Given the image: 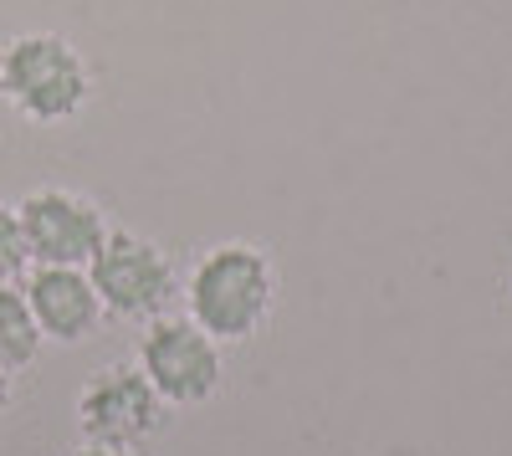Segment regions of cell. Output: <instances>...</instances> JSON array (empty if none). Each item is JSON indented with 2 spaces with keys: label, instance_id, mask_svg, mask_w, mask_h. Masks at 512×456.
I'll return each mask as SVG.
<instances>
[{
  "label": "cell",
  "instance_id": "cell-6",
  "mask_svg": "<svg viewBox=\"0 0 512 456\" xmlns=\"http://www.w3.org/2000/svg\"><path fill=\"white\" fill-rule=\"evenodd\" d=\"M164 400L144 380V369L128 364H103L88 385L77 390V436L98 446H128L139 451L149 436L164 431Z\"/></svg>",
  "mask_w": 512,
  "mask_h": 456
},
{
  "label": "cell",
  "instance_id": "cell-2",
  "mask_svg": "<svg viewBox=\"0 0 512 456\" xmlns=\"http://www.w3.org/2000/svg\"><path fill=\"white\" fill-rule=\"evenodd\" d=\"M0 98L36 129H57L88 108L93 67L62 31H21L0 47Z\"/></svg>",
  "mask_w": 512,
  "mask_h": 456
},
{
  "label": "cell",
  "instance_id": "cell-4",
  "mask_svg": "<svg viewBox=\"0 0 512 456\" xmlns=\"http://www.w3.org/2000/svg\"><path fill=\"white\" fill-rule=\"evenodd\" d=\"M88 277L103 298V313L123 323H154L180 298V272L169 262V252L159 241L123 226L108 231L103 252L88 262Z\"/></svg>",
  "mask_w": 512,
  "mask_h": 456
},
{
  "label": "cell",
  "instance_id": "cell-8",
  "mask_svg": "<svg viewBox=\"0 0 512 456\" xmlns=\"http://www.w3.org/2000/svg\"><path fill=\"white\" fill-rule=\"evenodd\" d=\"M41 328H36V318H31V308H26V293H21V282H0V369H26V364H36V354H41Z\"/></svg>",
  "mask_w": 512,
  "mask_h": 456
},
{
  "label": "cell",
  "instance_id": "cell-10",
  "mask_svg": "<svg viewBox=\"0 0 512 456\" xmlns=\"http://www.w3.org/2000/svg\"><path fill=\"white\" fill-rule=\"evenodd\" d=\"M72 456H139V451H128V446H98V441H82Z\"/></svg>",
  "mask_w": 512,
  "mask_h": 456
},
{
  "label": "cell",
  "instance_id": "cell-1",
  "mask_svg": "<svg viewBox=\"0 0 512 456\" xmlns=\"http://www.w3.org/2000/svg\"><path fill=\"white\" fill-rule=\"evenodd\" d=\"M277 293H282V272L267 246L256 241L205 246L180 282L185 318L200 323L216 344H246L262 334L277 313Z\"/></svg>",
  "mask_w": 512,
  "mask_h": 456
},
{
  "label": "cell",
  "instance_id": "cell-11",
  "mask_svg": "<svg viewBox=\"0 0 512 456\" xmlns=\"http://www.w3.org/2000/svg\"><path fill=\"white\" fill-rule=\"evenodd\" d=\"M11 400H16V385H11V369H0V421L11 416Z\"/></svg>",
  "mask_w": 512,
  "mask_h": 456
},
{
  "label": "cell",
  "instance_id": "cell-3",
  "mask_svg": "<svg viewBox=\"0 0 512 456\" xmlns=\"http://www.w3.org/2000/svg\"><path fill=\"white\" fill-rule=\"evenodd\" d=\"M134 364L144 369V380L154 385V395L169 410H190V405L216 400V390L226 380V344H216L185 313H164V318L144 323Z\"/></svg>",
  "mask_w": 512,
  "mask_h": 456
},
{
  "label": "cell",
  "instance_id": "cell-5",
  "mask_svg": "<svg viewBox=\"0 0 512 456\" xmlns=\"http://www.w3.org/2000/svg\"><path fill=\"white\" fill-rule=\"evenodd\" d=\"M31 267H88L108 241V211L67 185H36L16 200Z\"/></svg>",
  "mask_w": 512,
  "mask_h": 456
},
{
  "label": "cell",
  "instance_id": "cell-9",
  "mask_svg": "<svg viewBox=\"0 0 512 456\" xmlns=\"http://www.w3.org/2000/svg\"><path fill=\"white\" fill-rule=\"evenodd\" d=\"M26 267H31V257H26L21 216H16V205L0 200V282H21Z\"/></svg>",
  "mask_w": 512,
  "mask_h": 456
},
{
  "label": "cell",
  "instance_id": "cell-7",
  "mask_svg": "<svg viewBox=\"0 0 512 456\" xmlns=\"http://www.w3.org/2000/svg\"><path fill=\"white\" fill-rule=\"evenodd\" d=\"M21 293L47 344H88L108 318L88 267H26Z\"/></svg>",
  "mask_w": 512,
  "mask_h": 456
}]
</instances>
